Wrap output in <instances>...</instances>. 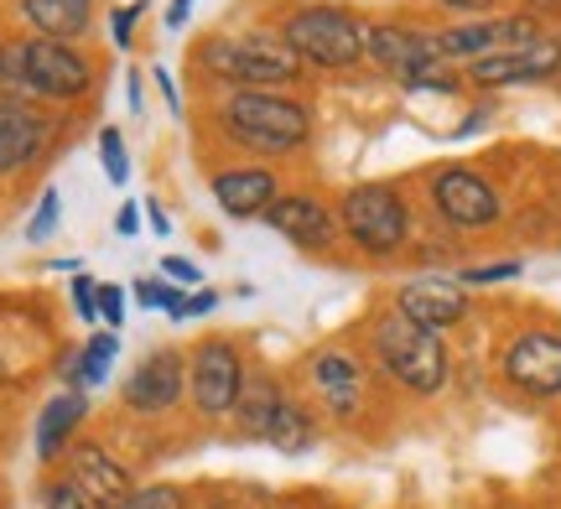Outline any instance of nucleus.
I'll list each match as a JSON object with an SVG mask.
<instances>
[{"instance_id":"nucleus-2","label":"nucleus","mask_w":561,"mask_h":509,"mask_svg":"<svg viewBox=\"0 0 561 509\" xmlns=\"http://www.w3.org/2000/svg\"><path fill=\"white\" fill-rule=\"evenodd\" d=\"M286 53L301 68H322V73H343L364 62V21L348 16L343 5H301L280 26Z\"/></svg>"},{"instance_id":"nucleus-40","label":"nucleus","mask_w":561,"mask_h":509,"mask_svg":"<svg viewBox=\"0 0 561 509\" xmlns=\"http://www.w3.org/2000/svg\"><path fill=\"white\" fill-rule=\"evenodd\" d=\"M442 5H447V11H489L494 0H442Z\"/></svg>"},{"instance_id":"nucleus-31","label":"nucleus","mask_w":561,"mask_h":509,"mask_svg":"<svg viewBox=\"0 0 561 509\" xmlns=\"http://www.w3.org/2000/svg\"><path fill=\"white\" fill-rule=\"evenodd\" d=\"M73 306H79V317H89V323L100 317V286L89 281V276H79V281H73Z\"/></svg>"},{"instance_id":"nucleus-27","label":"nucleus","mask_w":561,"mask_h":509,"mask_svg":"<svg viewBox=\"0 0 561 509\" xmlns=\"http://www.w3.org/2000/svg\"><path fill=\"white\" fill-rule=\"evenodd\" d=\"M26 94V83H21V42H0V104Z\"/></svg>"},{"instance_id":"nucleus-33","label":"nucleus","mask_w":561,"mask_h":509,"mask_svg":"<svg viewBox=\"0 0 561 509\" xmlns=\"http://www.w3.org/2000/svg\"><path fill=\"white\" fill-rule=\"evenodd\" d=\"M510 276H520V265H515V261H504V265H483V270H462V281H473V286L510 281Z\"/></svg>"},{"instance_id":"nucleus-35","label":"nucleus","mask_w":561,"mask_h":509,"mask_svg":"<svg viewBox=\"0 0 561 509\" xmlns=\"http://www.w3.org/2000/svg\"><path fill=\"white\" fill-rule=\"evenodd\" d=\"M214 306H219V297H214V291L203 286V291H193V297H187V306H182V317H203V312H214Z\"/></svg>"},{"instance_id":"nucleus-1","label":"nucleus","mask_w":561,"mask_h":509,"mask_svg":"<svg viewBox=\"0 0 561 509\" xmlns=\"http://www.w3.org/2000/svg\"><path fill=\"white\" fill-rule=\"evenodd\" d=\"M214 120L234 146H250L265 157H286L312 136L307 104L280 94V89H229L214 109Z\"/></svg>"},{"instance_id":"nucleus-41","label":"nucleus","mask_w":561,"mask_h":509,"mask_svg":"<svg viewBox=\"0 0 561 509\" xmlns=\"http://www.w3.org/2000/svg\"><path fill=\"white\" fill-rule=\"evenodd\" d=\"M136 302L157 306V281H136Z\"/></svg>"},{"instance_id":"nucleus-8","label":"nucleus","mask_w":561,"mask_h":509,"mask_svg":"<svg viewBox=\"0 0 561 509\" xmlns=\"http://www.w3.org/2000/svg\"><path fill=\"white\" fill-rule=\"evenodd\" d=\"M187 395H193L198 410H208V416H229V410L240 406L244 365L224 338H214V344L198 348V359H193V369H187Z\"/></svg>"},{"instance_id":"nucleus-29","label":"nucleus","mask_w":561,"mask_h":509,"mask_svg":"<svg viewBox=\"0 0 561 509\" xmlns=\"http://www.w3.org/2000/svg\"><path fill=\"white\" fill-rule=\"evenodd\" d=\"M100 317L110 323V333H121V323H125V291L121 286H100Z\"/></svg>"},{"instance_id":"nucleus-24","label":"nucleus","mask_w":561,"mask_h":509,"mask_svg":"<svg viewBox=\"0 0 561 509\" xmlns=\"http://www.w3.org/2000/svg\"><path fill=\"white\" fill-rule=\"evenodd\" d=\"M115 354H121V333H94V338L83 344L79 365H68L73 385H104V374H110V365H115Z\"/></svg>"},{"instance_id":"nucleus-30","label":"nucleus","mask_w":561,"mask_h":509,"mask_svg":"<svg viewBox=\"0 0 561 509\" xmlns=\"http://www.w3.org/2000/svg\"><path fill=\"white\" fill-rule=\"evenodd\" d=\"M47 509H94V505L83 499V489L73 484V478H62V484H53V489H47Z\"/></svg>"},{"instance_id":"nucleus-28","label":"nucleus","mask_w":561,"mask_h":509,"mask_svg":"<svg viewBox=\"0 0 561 509\" xmlns=\"http://www.w3.org/2000/svg\"><path fill=\"white\" fill-rule=\"evenodd\" d=\"M58 213H62V198H58V193H42L37 213H32V224H26V240H32V245H42V240L58 229Z\"/></svg>"},{"instance_id":"nucleus-39","label":"nucleus","mask_w":561,"mask_h":509,"mask_svg":"<svg viewBox=\"0 0 561 509\" xmlns=\"http://www.w3.org/2000/svg\"><path fill=\"white\" fill-rule=\"evenodd\" d=\"M146 219H151V229H157V234H167V229H172V224H167V213H161V204H157V198L146 204Z\"/></svg>"},{"instance_id":"nucleus-12","label":"nucleus","mask_w":561,"mask_h":509,"mask_svg":"<svg viewBox=\"0 0 561 509\" xmlns=\"http://www.w3.org/2000/svg\"><path fill=\"white\" fill-rule=\"evenodd\" d=\"M504 374L525 395H561V333H520L504 354Z\"/></svg>"},{"instance_id":"nucleus-16","label":"nucleus","mask_w":561,"mask_h":509,"mask_svg":"<svg viewBox=\"0 0 561 509\" xmlns=\"http://www.w3.org/2000/svg\"><path fill=\"white\" fill-rule=\"evenodd\" d=\"M265 224L276 229L280 240H291V245H301V250H328L333 234H339L333 213L322 204H312V198H276V204L265 208Z\"/></svg>"},{"instance_id":"nucleus-7","label":"nucleus","mask_w":561,"mask_h":509,"mask_svg":"<svg viewBox=\"0 0 561 509\" xmlns=\"http://www.w3.org/2000/svg\"><path fill=\"white\" fill-rule=\"evenodd\" d=\"M21 83L37 100H83L89 83H94V68L73 42L26 37L21 42Z\"/></svg>"},{"instance_id":"nucleus-9","label":"nucleus","mask_w":561,"mask_h":509,"mask_svg":"<svg viewBox=\"0 0 561 509\" xmlns=\"http://www.w3.org/2000/svg\"><path fill=\"white\" fill-rule=\"evenodd\" d=\"M561 73V42L557 37H536L525 47H510V53H489V58L468 62V79L479 89H500V83H541Z\"/></svg>"},{"instance_id":"nucleus-17","label":"nucleus","mask_w":561,"mask_h":509,"mask_svg":"<svg viewBox=\"0 0 561 509\" xmlns=\"http://www.w3.org/2000/svg\"><path fill=\"white\" fill-rule=\"evenodd\" d=\"M214 198L229 219H255L265 208L276 204V172L265 166H229L214 177Z\"/></svg>"},{"instance_id":"nucleus-21","label":"nucleus","mask_w":561,"mask_h":509,"mask_svg":"<svg viewBox=\"0 0 561 509\" xmlns=\"http://www.w3.org/2000/svg\"><path fill=\"white\" fill-rule=\"evenodd\" d=\"M83 410H89L83 390H62V395H53V401L42 406V416H37V452L42 458H58L62 442H68L73 427L83 421Z\"/></svg>"},{"instance_id":"nucleus-22","label":"nucleus","mask_w":561,"mask_h":509,"mask_svg":"<svg viewBox=\"0 0 561 509\" xmlns=\"http://www.w3.org/2000/svg\"><path fill=\"white\" fill-rule=\"evenodd\" d=\"M265 442L280 448V452H307L312 448V416H307L297 401H286V395H280L276 416H271V427H265Z\"/></svg>"},{"instance_id":"nucleus-36","label":"nucleus","mask_w":561,"mask_h":509,"mask_svg":"<svg viewBox=\"0 0 561 509\" xmlns=\"http://www.w3.org/2000/svg\"><path fill=\"white\" fill-rule=\"evenodd\" d=\"M157 89H161V100H167V109H172V115H182L178 83H172V73H167V68H157Z\"/></svg>"},{"instance_id":"nucleus-11","label":"nucleus","mask_w":561,"mask_h":509,"mask_svg":"<svg viewBox=\"0 0 561 509\" xmlns=\"http://www.w3.org/2000/svg\"><path fill=\"white\" fill-rule=\"evenodd\" d=\"M432 204L447 224L458 229H483L500 219V198H494V187L483 183L479 172H468V166H447L432 177Z\"/></svg>"},{"instance_id":"nucleus-18","label":"nucleus","mask_w":561,"mask_h":509,"mask_svg":"<svg viewBox=\"0 0 561 509\" xmlns=\"http://www.w3.org/2000/svg\"><path fill=\"white\" fill-rule=\"evenodd\" d=\"M42 141H47V120L32 104H16V100L0 104V177L21 172L42 151Z\"/></svg>"},{"instance_id":"nucleus-26","label":"nucleus","mask_w":561,"mask_h":509,"mask_svg":"<svg viewBox=\"0 0 561 509\" xmlns=\"http://www.w3.org/2000/svg\"><path fill=\"white\" fill-rule=\"evenodd\" d=\"M115 509H187V494H182L178 484H151V489H136Z\"/></svg>"},{"instance_id":"nucleus-20","label":"nucleus","mask_w":561,"mask_h":509,"mask_svg":"<svg viewBox=\"0 0 561 509\" xmlns=\"http://www.w3.org/2000/svg\"><path fill=\"white\" fill-rule=\"evenodd\" d=\"M312 380H318L322 401L339 410V416H348V410L359 406L364 374H359V365H354L348 354H318V365H312Z\"/></svg>"},{"instance_id":"nucleus-14","label":"nucleus","mask_w":561,"mask_h":509,"mask_svg":"<svg viewBox=\"0 0 561 509\" xmlns=\"http://www.w3.org/2000/svg\"><path fill=\"white\" fill-rule=\"evenodd\" d=\"M396 312L411 317L416 327L426 333H442V327L462 323V312H468V297H462L458 281H442V276H421V281L401 286V297H396Z\"/></svg>"},{"instance_id":"nucleus-13","label":"nucleus","mask_w":561,"mask_h":509,"mask_svg":"<svg viewBox=\"0 0 561 509\" xmlns=\"http://www.w3.org/2000/svg\"><path fill=\"white\" fill-rule=\"evenodd\" d=\"M125 406L140 410V416H157V410H172L187 395V369H182L178 348H157L151 359H140L136 374L125 380Z\"/></svg>"},{"instance_id":"nucleus-10","label":"nucleus","mask_w":561,"mask_h":509,"mask_svg":"<svg viewBox=\"0 0 561 509\" xmlns=\"http://www.w3.org/2000/svg\"><path fill=\"white\" fill-rule=\"evenodd\" d=\"M536 21L530 16H483V21H462V26H447L437 32V47L442 58H489V53H510V47H525V42H536Z\"/></svg>"},{"instance_id":"nucleus-25","label":"nucleus","mask_w":561,"mask_h":509,"mask_svg":"<svg viewBox=\"0 0 561 509\" xmlns=\"http://www.w3.org/2000/svg\"><path fill=\"white\" fill-rule=\"evenodd\" d=\"M100 162H104V177L121 187L130 183V157H125V136L115 130V125H104L100 130Z\"/></svg>"},{"instance_id":"nucleus-4","label":"nucleus","mask_w":561,"mask_h":509,"mask_svg":"<svg viewBox=\"0 0 561 509\" xmlns=\"http://www.w3.org/2000/svg\"><path fill=\"white\" fill-rule=\"evenodd\" d=\"M375 354H380V365L390 369L405 390H416V395H437L442 380H447L442 338L426 333V327H416L411 317H401V312L380 317V327H375Z\"/></svg>"},{"instance_id":"nucleus-32","label":"nucleus","mask_w":561,"mask_h":509,"mask_svg":"<svg viewBox=\"0 0 561 509\" xmlns=\"http://www.w3.org/2000/svg\"><path fill=\"white\" fill-rule=\"evenodd\" d=\"M136 16H140V0H130V5H121V11H115V21H110V32H115V47H130Z\"/></svg>"},{"instance_id":"nucleus-34","label":"nucleus","mask_w":561,"mask_h":509,"mask_svg":"<svg viewBox=\"0 0 561 509\" xmlns=\"http://www.w3.org/2000/svg\"><path fill=\"white\" fill-rule=\"evenodd\" d=\"M161 270H167L172 281H182V286H198V265L182 261V255H167V261H161Z\"/></svg>"},{"instance_id":"nucleus-15","label":"nucleus","mask_w":561,"mask_h":509,"mask_svg":"<svg viewBox=\"0 0 561 509\" xmlns=\"http://www.w3.org/2000/svg\"><path fill=\"white\" fill-rule=\"evenodd\" d=\"M73 484L83 489V499L94 509H115L130 499V473H125V463H115L104 448H94V442H79L73 448Z\"/></svg>"},{"instance_id":"nucleus-5","label":"nucleus","mask_w":561,"mask_h":509,"mask_svg":"<svg viewBox=\"0 0 561 509\" xmlns=\"http://www.w3.org/2000/svg\"><path fill=\"white\" fill-rule=\"evenodd\" d=\"M343 229L348 240L369 255H390V250L405 245L411 234V208L401 204V193L390 183H364V187H348L343 193Z\"/></svg>"},{"instance_id":"nucleus-23","label":"nucleus","mask_w":561,"mask_h":509,"mask_svg":"<svg viewBox=\"0 0 561 509\" xmlns=\"http://www.w3.org/2000/svg\"><path fill=\"white\" fill-rule=\"evenodd\" d=\"M276 406H280V390L271 385V380H255V385H244L240 406H234V427H240L244 437H265Z\"/></svg>"},{"instance_id":"nucleus-3","label":"nucleus","mask_w":561,"mask_h":509,"mask_svg":"<svg viewBox=\"0 0 561 509\" xmlns=\"http://www.w3.org/2000/svg\"><path fill=\"white\" fill-rule=\"evenodd\" d=\"M193 62L229 89H286L301 73V62L286 53V42L265 37H208L193 47Z\"/></svg>"},{"instance_id":"nucleus-6","label":"nucleus","mask_w":561,"mask_h":509,"mask_svg":"<svg viewBox=\"0 0 561 509\" xmlns=\"http://www.w3.org/2000/svg\"><path fill=\"white\" fill-rule=\"evenodd\" d=\"M364 58L385 68V73H396L401 83L421 89V79H432L447 68L437 47V32H416V26H401V21H375V26H364Z\"/></svg>"},{"instance_id":"nucleus-19","label":"nucleus","mask_w":561,"mask_h":509,"mask_svg":"<svg viewBox=\"0 0 561 509\" xmlns=\"http://www.w3.org/2000/svg\"><path fill=\"white\" fill-rule=\"evenodd\" d=\"M21 21L53 42H73L94 21V0H21Z\"/></svg>"},{"instance_id":"nucleus-38","label":"nucleus","mask_w":561,"mask_h":509,"mask_svg":"<svg viewBox=\"0 0 561 509\" xmlns=\"http://www.w3.org/2000/svg\"><path fill=\"white\" fill-rule=\"evenodd\" d=\"M187 11H193V0H172V5H167V26H172V32L187 26Z\"/></svg>"},{"instance_id":"nucleus-37","label":"nucleus","mask_w":561,"mask_h":509,"mask_svg":"<svg viewBox=\"0 0 561 509\" xmlns=\"http://www.w3.org/2000/svg\"><path fill=\"white\" fill-rule=\"evenodd\" d=\"M115 229H121L125 240H130V234H140V204H125L121 219H115Z\"/></svg>"}]
</instances>
